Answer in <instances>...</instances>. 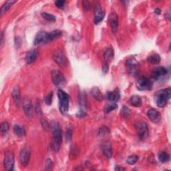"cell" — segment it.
<instances>
[{"label": "cell", "instance_id": "1", "mask_svg": "<svg viewBox=\"0 0 171 171\" xmlns=\"http://www.w3.org/2000/svg\"><path fill=\"white\" fill-rule=\"evenodd\" d=\"M52 147L53 151L58 152L62 142V129L58 122H53L52 124Z\"/></svg>", "mask_w": 171, "mask_h": 171}, {"label": "cell", "instance_id": "2", "mask_svg": "<svg viewBox=\"0 0 171 171\" xmlns=\"http://www.w3.org/2000/svg\"><path fill=\"white\" fill-rule=\"evenodd\" d=\"M171 96V89L170 88H165L156 92L155 94V98L156 104L160 108H163L169 100Z\"/></svg>", "mask_w": 171, "mask_h": 171}, {"label": "cell", "instance_id": "3", "mask_svg": "<svg viewBox=\"0 0 171 171\" xmlns=\"http://www.w3.org/2000/svg\"><path fill=\"white\" fill-rule=\"evenodd\" d=\"M58 96L59 99L60 111L63 115H67L69 110L70 97L66 92L60 89L58 92Z\"/></svg>", "mask_w": 171, "mask_h": 171}, {"label": "cell", "instance_id": "4", "mask_svg": "<svg viewBox=\"0 0 171 171\" xmlns=\"http://www.w3.org/2000/svg\"><path fill=\"white\" fill-rule=\"evenodd\" d=\"M52 80L53 84H54L56 87L62 88L66 84V80L65 76L61 71L58 70H52Z\"/></svg>", "mask_w": 171, "mask_h": 171}, {"label": "cell", "instance_id": "5", "mask_svg": "<svg viewBox=\"0 0 171 171\" xmlns=\"http://www.w3.org/2000/svg\"><path fill=\"white\" fill-rule=\"evenodd\" d=\"M135 128L139 138L141 140L144 141L148 136V128L147 124L144 121H139L135 124Z\"/></svg>", "mask_w": 171, "mask_h": 171}, {"label": "cell", "instance_id": "6", "mask_svg": "<svg viewBox=\"0 0 171 171\" xmlns=\"http://www.w3.org/2000/svg\"><path fill=\"white\" fill-rule=\"evenodd\" d=\"M53 59L56 63L61 67H66L67 66V60L62 49L58 48L53 54Z\"/></svg>", "mask_w": 171, "mask_h": 171}, {"label": "cell", "instance_id": "7", "mask_svg": "<svg viewBox=\"0 0 171 171\" xmlns=\"http://www.w3.org/2000/svg\"><path fill=\"white\" fill-rule=\"evenodd\" d=\"M126 67L130 74L136 76L140 70V65L137 60L134 58H128L126 61Z\"/></svg>", "mask_w": 171, "mask_h": 171}, {"label": "cell", "instance_id": "8", "mask_svg": "<svg viewBox=\"0 0 171 171\" xmlns=\"http://www.w3.org/2000/svg\"><path fill=\"white\" fill-rule=\"evenodd\" d=\"M153 86V82L151 80L147 77H140L136 82V87L139 90H150Z\"/></svg>", "mask_w": 171, "mask_h": 171}, {"label": "cell", "instance_id": "9", "mask_svg": "<svg viewBox=\"0 0 171 171\" xmlns=\"http://www.w3.org/2000/svg\"><path fill=\"white\" fill-rule=\"evenodd\" d=\"M31 156V148L29 147H25L21 150L19 156L20 162L23 166H26L29 164Z\"/></svg>", "mask_w": 171, "mask_h": 171}, {"label": "cell", "instance_id": "10", "mask_svg": "<svg viewBox=\"0 0 171 171\" xmlns=\"http://www.w3.org/2000/svg\"><path fill=\"white\" fill-rule=\"evenodd\" d=\"M50 42L49 33H47L45 31H40L35 35L34 43L35 45H40L44 44H47V43Z\"/></svg>", "mask_w": 171, "mask_h": 171}, {"label": "cell", "instance_id": "11", "mask_svg": "<svg viewBox=\"0 0 171 171\" xmlns=\"http://www.w3.org/2000/svg\"><path fill=\"white\" fill-rule=\"evenodd\" d=\"M3 166L7 170H13L14 166V155L12 151H8L5 155Z\"/></svg>", "mask_w": 171, "mask_h": 171}, {"label": "cell", "instance_id": "12", "mask_svg": "<svg viewBox=\"0 0 171 171\" xmlns=\"http://www.w3.org/2000/svg\"><path fill=\"white\" fill-rule=\"evenodd\" d=\"M105 17V12L99 3H96L94 5V23L98 24L104 20Z\"/></svg>", "mask_w": 171, "mask_h": 171}, {"label": "cell", "instance_id": "13", "mask_svg": "<svg viewBox=\"0 0 171 171\" xmlns=\"http://www.w3.org/2000/svg\"><path fill=\"white\" fill-rule=\"evenodd\" d=\"M23 104V108L24 110V112L26 114V116L28 118H31L33 116V104H32V102L31 101V100L26 96L23 100L22 102Z\"/></svg>", "mask_w": 171, "mask_h": 171}, {"label": "cell", "instance_id": "14", "mask_svg": "<svg viewBox=\"0 0 171 171\" xmlns=\"http://www.w3.org/2000/svg\"><path fill=\"white\" fill-rule=\"evenodd\" d=\"M167 74H168L167 69L163 66H160L156 67V68H155L152 71V77L154 78L155 80H159L160 78L165 76Z\"/></svg>", "mask_w": 171, "mask_h": 171}, {"label": "cell", "instance_id": "15", "mask_svg": "<svg viewBox=\"0 0 171 171\" xmlns=\"http://www.w3.org/2000/svg\"><path fill=\"white\" fill-rule=\"evenodd\" d=\"M39 56V52L36 49H31L27 53L26 56V62L27 64H30L34 63L35 60H37L38 57Z\"/></svg>", "mask_w": 171, "mask_h": 171}, {"label": "cell", "instance_id": "16", "mask_svg": "<svg viewBox=\"0 0 171 171\" xmlns=\"http://www.w3.org/2000/svg\"><path fill=\"white\" fill-rule=\"evenodd\" d=\"M102 151L103 154L107 158H111L112 156V148L110 142L109 141H105L102 143Z\"/></svg>", "mask_w": 171, "mask_h": 171}, {"label": "cell", "instance_id": "17", "mask_svg": "<svg viewBox=\"0 0 171 171\" xmlns=\"http://www.w3.org/2000/svg\"><path fill=\"white\" fill-rule=\"evenodd\" d=\"M147 116L149 119L155 123H158L161 119V115H160V112L154 108H151L148 110Z\"/></svg>", "mask_w": 171, "mask_h": 171}, {"label": "cell", "instance_id": "18", "mask_svg": "<svg viewBox=\"0 0 171 171\" xmlns=\"http://www.w3.org/2000/svg\"><path fill=\"white\" fill-rule=\"evenodd\" d=\"M109 21L113 33H116L118 29V17L117 14L115 12L110 14Z\"/></svg>", "mask_w": 171, "mask_h": 171}, {"label": "cell", "instance_id": "19", "mask_svg": "<svg viewBox=\"0 0 171 171\" xmlns=\"http://www.w3.org/2000/svg\"><path fill=\"white\" fill-rule=\"evenodd\" d=\"M106 98L110 102H116L120 100V94L119 89L116 88V90L113 92H109L106 94Z\"/></svg>", "mask_w": 171, "mask_h": 171}, {"label": "cell", "instance_id": "20", "mask_svg": "<svg viewBox=\"0 0 171 171\" xmlns=\"http://www.w3.org/2000/svg\"><path fill=\"white\" fill-rule=\"evenodd\" d=\"M12 97L14 102L17 106H20L21 105V96H20V90L18 86H15L13 89L12 92Z\"/></svg>", "mask_w": 171, "mask_h": 171}, {"label": "cell", "instance_id": "21", "mask_svg": "<svg viewBox=\"0 0 171 171\" xmlns=\"http://www.w3.org/2000/svg\"><path fill=\"white\" fill-rule=\"evenodd\" d=\"M114 55H115V52H114V49L112 48H107L104 52V58L105 60V62H108L111 61L114 58Z\"/></svg>", "mask_w": 171, "mask_h": 171}, {"label": "cell", "instance_id": "22", "mask_svg": "<svg viewBox=\"0 0 171 171\" xmlns=\"http://www.w3.org/2000/svg\"><path fill=\"white\" fill-rule=\"evenodd\" d=\"M91 92H92V96H93L95 99H96L98 101H102L103 98H104L102 94L101 93L100 90V89L98 87L92 88Z\"/></svg>", "mask_w": 171, "mask_h": 171}, {"label": "cell", "instance_id": "23", "mask_svg": "<svg viewBox=\"0 0 171 171\" xmlns=\"http://www.w3.org/2000/svg\"><path fill=\"white\" fill-rule=\"evenodd\" d=\"M130 104L135 107H140L142 105V99L138 95H134L130 99Z\"/></svg>", "mask_w": 171, "mask_h": 171}, {"label": "cell", "instance_id": "24", "mask_svg": "<svg viewBox=\"0 0 171 171\" xmlns=\"http://www.w3.org/2000/svg\"><path fill=\"white\" fill-rule=\"evenodd\" d=\"M13 132L17 136L20 137L24 136L26 135V130H25V128L23 126L18 125V124H16V125L14 126Z\"/></svg>", "mask_w": 171, "mask_h": 171}, {"label": "cell", "instance_id": "25", "mask_svg": "<svg viewBox=\"0 0 171 171\" xmlns=\"http://www.w3.org/2000/svg\"><path fill=\"white\" fill-rule=\"evenodd\" d=\"M16 2V1H8L6 2L4 4H3L1 8V16H2L3 14L5 13L8 11L9 9V8L13 5V3H15Z\"/></svg>", "mask_w": 171, "mask_h": 171}, {"label": "cell", "instance_id": "26", "mask_svg": "<svg viewBox=\"0 0 171 171\" xmlns=\"http://www.w3.org/2000/svg\"><path fill=\"white\" fill-rule=\"evenodd\" d=\"M61 35H62V31L58 30H53L49 33V39H50L51 42L56 40V39H57V38L61 37Z\"/></svg>", "mask_w": 171, "mask_h": 171}, {"label": "cell", "instance_id": "27", "mask_svg": "<svg viewBox=\"0 0 171 171\" xmlns=\"http://www.w3.org/2000/svg\"><path fill=\"white\" fill-rule=\"evenodd\" d=\"M109 134H110V129L106 126H103L99 129L98 135L102 138L107 136Z\"/></svg>", "mask_w": 171, "mask_h": 171}, {"label": "cell", "instance_id": "28", "mask_svg": "<svg viewBox=\"0 0 171 171\" xmlns=\"http://www.w3.org/2000/svg\"><path fill=\"white\" fill-rule=\"evenodd\" d=\"M158 158L160 161L162 163H165L169 161L170 160V156L167 152L162 151L158 155Z\"/></svg>", "mask_w": 171, "mask_h": 171}, {"label": "cell", "instance_id": "29", "mask_svg": "<svg viewBox=\"0 0 171 171\" xmlns=\"http://www.w3.org/2000/svg\"><path fill=\"white\" fill-rule=\"evenodd\" d=\"M148 61L152 64H158L160 62V57L158 54H153L148 58Z\"/></svg>", "mask_w": 171, "mask_h": 171}, {"label": "cell", "instance_id": "30", "mask_svg": "<svg viewBox=\"0 0 171 171\" xmlns=\"http://www.w3.org/2000/svg\"><path fill=\"white\" fill-rule=\"evenodd\" d=\"M42 16L46 20L52 21V22H54V21L56 20V17L53 15H52V14L49 13L43 12V13H42Z\"/></svg>", "mask_w": 171, "mask_h": 171}, {"label": "cell", "instance_id": "31", "mask_svg": "<svg viewBox=\"0 0 171 171\" xmlns=\"http://www.w3.org/2000/svg\"><path fill=\"white\" fill-rule=\"evenodd\" d=\"M138 156H136V155H132L128 156L126 159V163L128 164V165H134L135 163H136V162L138 161Z\"/></svg>", "mask_w": 171, "mask_h": 171}, {"label": "cell", "instance_id": "32", "mask_svg": "<svg viewBox=\"0 0 171 171\" xmlns=\"http://www.w3.org/2000/svg\"><path fill=\"white\" fill-rule=\"evenodd\" d=\"M118 108V106L115 103H112V104H110L106 106V107L104 109V111L106 114H108L109 112H110L112 110H115Z\"/></svg>", "mask_w": 171, "mask_h": 171}, {"label": "cell", "instance_id": "33", "mask_svg": "<svg viewBox=\"0 0 171 171\" xmlns=\"http://www.w3.org/2000/svg\"><path fill=\"white\" fill-rule=\"evenodd\" d=\"M121 115L122 116V117L125 118H129L130 115V110L126 106H123L122 110H121Z\"/></svg>", "mask_w": 171, "mask_h": 171}, {"label": "cell", "instance_id": "34", "mask_svg": "<svg viewBox=\"0 0 171 171\" xmlns=\"http://www.w3.org/2000/svg\"><path fill=\"white\" fill-rule=\"evenodd\" d=\"M80 96V105L82 106V108H85L87 106V100H86V95L84 94H82Z\"/></svg>", "mask_w": 171, "mask_h": 171}, {"label": "cell", "instance_id": "35", "mask_svg": "<svg viewBox=\"0 0 171 171\" xmlns=\"http://www.w3.org/2000/svg\"><path fill=\"white\" fill-rule=\"evenodd\" d=\"M9 125L8 122H3L1 124V132L3 134H6V133H8V131L9 130Z\"/></svg>", "mask_w": 171, "mask_h": 171}, {"label": "cell", "instance_id": "36", "mask_svg": "<svg viewBox=\"0 0 171 171\" xmlns=\"http://www.w3.org/2000/svg\"><path fill=\"white\" fill-rule=\"evenodd\" d=\"M53 162L50 158H48L45 162V170H50L52 169Z\"/></svg>", "mask_w": 171, "mask_h": 171}, {"label": "cell", "instance_id": "37", "mask_svg": "<svg viewBox=\"0 0 171 171\" xmlns=\"http://www.w3.org/2000/svg\"><path fill=\"white\" fill-rule=\"evenodd\" d=\"M52 98H53V92H51L50 93L48 94V96L45 97V104L47 105H50L52 102Z\"/></svg>", "mask_w": 171, "mask_h": 171}, {"label": "cell", "instance_id": "38", "mask_svg": "<svg viewBox=\"0 0 171 171\" xmlns=\"http://www.w3.org/2000/svg\"><path fill=\"white\" fill-rule=\"evenodd\" d=\"M66 1H64V0H57L55 2V4L56 5L57 8H64V6L66 5Z\"/></svg>", "mask_w": 171, "mask_h": 171}, {"label": "cell", "instance_id": "39", "mask_svg": "<svg viewBox=\"0 0 171 171\" xmlns=\"http://www.w3.org/2000/svg\"><path fill=\"white\" fill-rule=\"evenodd\" d=\"M108 69H109L108 62L104 61V62L103 63V65H102V72L104 73H107L108 72Z\"/></svg>", "mask_w": 171, "mask_h": 171}, {"label": "cell", "instance_id": "40", "mask_svg": "<svg viewBox=\"0 0 171 171\" xmlns=\"http://www.w3.org/2000/svg\"><path fill=\"white\" fill-rule=\"evenodd\" d=\"M72 130L71 128H68L66 132V140H70L72 138Z\"/></svg>", "mask_w": 171, "mask_h": 171}, {"label": "cell", "instance_id": "41", "mask_svg": "<svg viewBox=\"0 0 171 171\" xmlns=\"http://www.w3.org/2000/svg\"><path fill=\"white\" fill-rule=\"evenodd\" d=\"M42 126L44 128V129H47L48 127V124L47 122V121L45 120L44 119L42 120Z\"/></svg>", "mask_w": 171, "mask_h": 171}, {"label": "cell", "instance_id": "42", "mask_svg": "<svg viewBox=\"0 0 171 171\" xmlns=\"http://www.w3.org/2000/svg\"><path fill=\"white\" fill-rule=\"evenodd\" d=\"M83 6L85 10H88L90 8V5H89V3L88 2H83Z\"/></svg>", "mask_w": 171, "mask_h": 171}, {"label": "cell", "instance_id": "43", "mask_svg": "<svg viewBox=\"0 0 171 171\" xmlns=\"http://www.w3.org/2000/svg\"><path fill=\"white\" fill-rule=\"evenodd\" d=\"M3 39H4V36H3V32H2V34H1V47L2 48L3 45Z\"/></svg>", "mask_w": 171, "mask_h": 171}, {"label": "cell", "instance_id": "44", "mask_svg": "<svg viewBox=\"0 0 171 171\" xmlns=\"http://www.w3.org/2000/svg\"><path fill=\"white\" fill-rule=\"evenodd\" d=\"M156 14H158V15H159V14L161 13V10H160V9L159 8H156L155 9V12Z\"/></svg>", "mask_w": 171, "mask_h": 171}, {"label": "cell", "instance_id": "45", "mask_svg": "<svg viewBox=\"0 0 171 171\" xmlns=\"http://www.w3.org/2000/svg\"><path fill=\"white\" fill-rule=\"evenodd\" d=\"M125 170V169H124V168H122V167H120V166H116V167L115 168V170Z\"/></svg>", "mask_w": 171, "mask_h": 171}]
</instances>
